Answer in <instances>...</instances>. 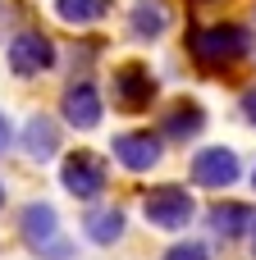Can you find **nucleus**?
Returning a JSON list of instances; mask_svg holds the SVG:
<instances>
[{
	"instance_id": "obj_1",
	"label": "nucleus",
	"mask_w": 256,
	"mask_h": 260,
	"mask_svg": "<svg viewBox=\"0 0 256 260\" xmlns=\"http://www.w3.org/2000/svg\"><path fill=\"white\" fill-rule=\"evenodd\" d=\"M188 55L202 69H229L247 55V32L238 23H211V27H192L188 32Z\"/></svg>"
},
{
	"instance_id": "obj_2",
	"label": "nucleus",
	"mask_w": 256,
	"mask_h": 260,
	"mask_svg": "<svg viewBox=\"0 0 256 260\" xmlns=\"http://www.w3.org/2000/svg\"><path fill=\"white\" fill-rule=\"evenodd\" d=\"M18 233H23V242H27L37 256L73 260V247L60 238V215H55L50 201H27V206L18 210Z\"/></svg>"
},
{
	"instance_id": "obj_3",
	"label": "nucleus",
	"mask_w": 256,
	"mask_h": 260,
	"mask_svg": "<svg viewBox=\"0 0 256 260\" xmlns=\"http://www.w3.org/2000/svg\"><path fill=\"white\" fill-rule=\"evenodd\" d=\"M142 215H147L151 229L183 233V229L197 219V201H192L188 187H179V183H160V187H151V192L142 197Z\"/></svg>"
},
{
	"instance_id": "obj_4",
	"label": "nucleus",
	"mask_w": 256,
	"mask_h": 260,
	"mask_svg": "<svg viewBox=\"0 0 256 260\" xmlns=\"http://www.w3.org/2000/svg\"><path fill=\"white\" fill-rule=\"evenodd\" d=\"M60 183H64V192H69L73 201H96V197L105 192L110 174H105V160H101V155L73 151V155H64V165H60Z\"/></svg>"
},
{
	"instance_id": "obj_5",
	"label": "nucleus",
	"mask_w": 256,
	"mask_h": 260,
	"mask_svg": "<svg viewBox=\"0 0 256 260\" xmlns=\"http://www.w3.org/2000/svg\"><path fill=\"white\" fill-rule=\"evenodd\" d=\"M110 96H115V110H124V114H142V110H151V101H156V78H151V69L147 64H119L115 69V78H110Z\"/></svg>"
},
{
	"instance_id": "obj_6",
	"label": "nucleus",
	"mask_w": 256,
	"mask_h": 260,
	"mask_svg": "<svg viewBox=\"0 0 256 260\" xmlns=\"http://www.w3.org/2000/svg\"><path fill=\"white\" fill-rule=\"evenodd\" d=\"M192 183L197 187H206V192H224V187H234L238 178H243V165H238V155L229 151V146H202L197 155H192Z\"/></svg>"
},
{
	"instance_id": "obj_7",
	"label": "nucleus",
	"mask_w": 256,
	"mask_h": 260,
	"mask_svg": "<svg viewBox=\"0 0 256 260\" xmlns=\"http://www.w3.org/2000/svg\"><path fill=\"white\" fill-rule=\"evenodd\" d=\"M110 155L128 169V174H147L165 160V137L160 133H119L110 142Z\"/></svg>"
},
{
	"instance_id": "obj_8",
	"label": "nucleus",
	"mask_w": 256,
	"mask_h": 260,
	"mask_svg": "<svg viewBox=\"0 0 256 260\" xmlns=\"http://www.w3.org/2000/svg\"><path fill=\"white\" fill-rule=\"evenodd\" d=\"M9 69L18 78H37L46 69H55V46L41 37V32H18L9 41Z\"/></svg>"
},
{
	"instance_id": "obj_9",
	"label": "nucleus",
	"mask_w": 256,
	"mask_h": 260,
	"mask_svg": "<svg viewBox=\"0 0 256 260\" xmlns=\"http://www.w3.org/2000/svg\"><path fill=\"white\" fill-rule=\"evenodd\" d=\"M60 114H64V123H69V128L92 133V128L101 123V114H105L101 91H96L92 82H69V87H64V101H60Z\"/></svg>"
},
{
	"instance_id": "obj_10",
	"label": "nucleus",
	"mask_w": 256,
	"mask_h": 260,
	"mask_svg": "<svg viewBox=\"0 0 256 260\" xmlns=\"http://www.w3.org/2000/svg\"><path fill=\"white\" fill-rule=\"evenodd\" d=\"M202 128H206V110L197 101H174L165 110V119H160L165 142H192V137H202Z\"/></svg>"
},
{
	"instance_id": "obj_11",
	"label": "nucleus",
	"mask_w": 256,
	"mask_h": 260,
	"mask_svg": "<svg viewBox=\"0 0 256 260\" xmlns=\"http://www.w3.org/2000/svg\"><path fill=\"white\" fill-rule=\"evenodd\" d=\"M211 229H215L224 242L252 238V229H256V210L247 206V201H220V206H211Z\"/></svg>"
},
{
	"instance_id": "obj_12",
	"label": "nucleus",
	"mask_w": 256,
	"mask_h": 260,
	"mask_svg": "<svg viewBox=\"0 0 256 260\" xmlns=\"http://www.w3.org/2000/svg\"><path fill=\"white\" fill-rule=\"evenodd\" d=\"M124 229H128V219H124L119 206H92V210L82 215V233H87L96 247H115V242L124 238Z\"/></svg>"
},
{
	"instance_id": "obj_13",
	"label": "nucleus",
	"mask_w": 256,
	"mask_h": 260,
	"mask_svg": "<svg viewBox=\"0 0 256 260\" xmlns=\"http://www.w3.org/2000/svg\"><path fill=\"white\" fill-rule=\"evenodd\" d=\"M23 151H27L32 160L60 155V123H55L50 114H32V119L23 123Z\"/></svg>"
},
{
	"instance_id": "obj_14",
	"label": "nucleus",
	"mask_w": 256,
	"mask_h": 260,
	"mask_svg": "<svg viewBox=\"0 0 256 260\" xmlns=\"http://www.w3.org/2000/svg\"><path fill=\"white\" fill-rule=\"evenodd\" d=\"M128 27L137 41H151L169 27V5L165 0H133V14H128Z\"/></svg>"
},
{
	"instance_id": "obj_15",
	"label": "nucleus",
	"mask_w": 256,
	"mask_h": 260,
	"mask_svg": "<svg viewBox=\"0 0 256 260\" xmlns=\"http://www.w3.org/2000/svg\"><path fill=\"white\" fill-rule=\"evenodd\" d=\"M55 14L64 18V23H96V18H105L110 14V0H55Z\"/></svg>"
},
{
	"instance_id": "obj_16",
	"label": "nucleus",
	"mask_w": 256,
	"mask_h": 260,
	"mask_svg": "<svg viewBox=\"0 0 256 260\" xmlns=\"http://www.w3.org/2000/svg\"><path fill=\"white\" fill-rule=\"evenodd\" d=\"M160 260H211V247H206V242H197V238H188V242H174Z\"/></svg>"
},
{
	"instance_id": "obj_17",
	"label": "nucleus",
	"mask_w": 256,
	"mask_h": 260,
	"mask_svg": "<svg viewBox=\"0 0 256 260\" xmlns=\"http://www.w3.org/2000/svg\"><path fill=\"white\" fill-rule=\"evenodd\" d=\"M238 110H243V119H247V123L256 128V82L247 87V91H243V101H238Z\"/></svg>"
},
{
	"instance_id": "obj_18",
	"label": "nucleus",
	"mask_w": 256,
	"mask_h": 260,
	"mask_svg": "<svg viewBox=\"0 0 256 260\" xmlns=\"http://www.w3.org/2000/svg\"><path fill=\"white\" fill-rule=\"evenodd\" d=\"M5 146H9V123H5V114H0V155H5Z\"/></svg>"
},
{
	"instance_id": "obj_19",
	"label": "nucleus",
	"mask_w": 256,
	"mask_h": 260,
	"mask_svg": "<svg viewBox=\"0 0 256 260\" xmlns=\"http://www.w3.org/2000/svg\"><path fill=\"white\" fill-rule=\"evenodd\" d=\"M252 256H256V229H252Z\"/></svg>"
},
{
	"instance_id": "obj_20",
	"label": "nucleus",
	"mask_w": 256,
	"mask_h": 260,
	"mask_svg": "<svg viewBox=\"0 0 256 260\" xmlns=\"http://www.w3.org/2000/svg\"><path fill=\"white\" fill-rule=\"evenodd\" d=\"M0 210H5V187H0Z\"/></svg>"
},
{
	"instance_id": "obj_21",
	"label": "nucleus",
	"mask_w": 256,
	"mask_h": 260,
	"mask_svg": "<svg viewBox=\"0 0 256 260\" xmlns=\"http://www.w3.org/2000/svg\"><path fill=\"white\" fill-rule=\"evenodd\" d=\"M252 187H256V174H252Z\"/></svg>"
}]
</instances>
